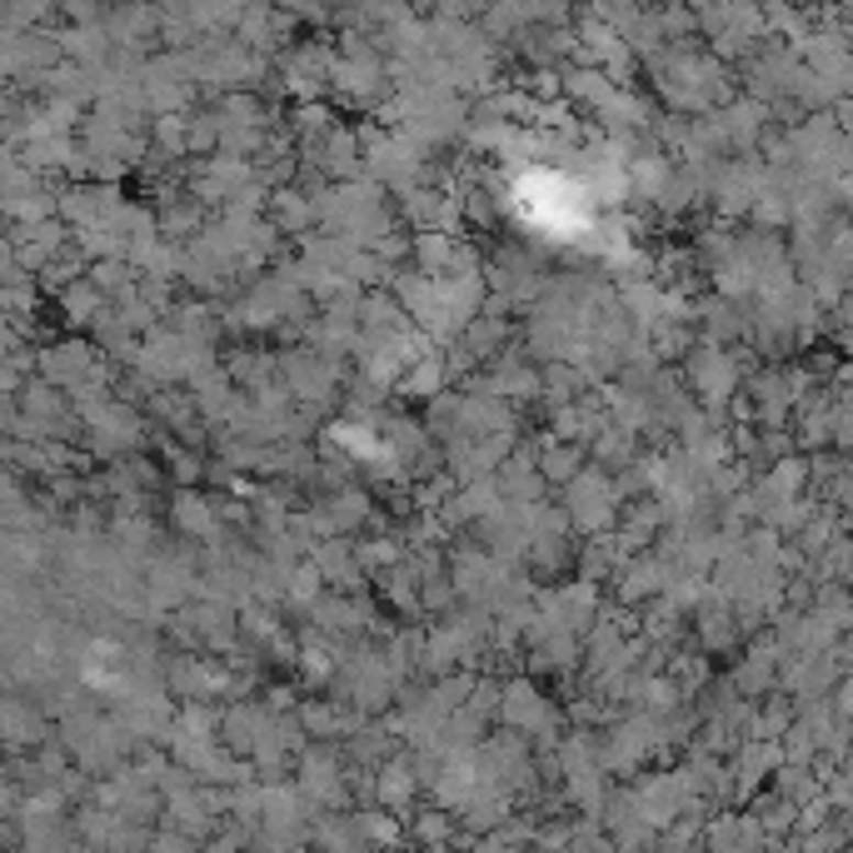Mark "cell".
I'll return each mask as SVG.
<instances>
[{
    "label": "cell",
    "mask_w": 853,
    "mask_h": 853,
    "mask_svg": "<svg viewBox=\"0 0 853 853\" xmlns=\"http://www.w3.org/2000/svg\"><path fill=\"white\" fill-rule=\"evenodd\" d=\"M579 469H584V454H579V444H569V440L550 444V450L540 454V479H550V485H569Z\"/></svg>",
    "instance_id": "obj_1"
},
{
    "label": "cell",
    "mask_w": 853,
    "mask_h": 853,
    "mask_svg": "<svg viewBox=\"0 0 853 853\" xmlns=\"http://www.w3.org/2000/svg\"><path fill=\"white\" fill-rule=\"evenodd\" d=\"M310 206L304 200H295V195H280V215H275V225L280 230H310Z\"/></svg>",
    "instance_id": "obj_2"
}]
</instances>
